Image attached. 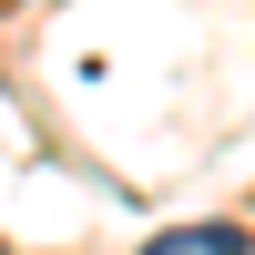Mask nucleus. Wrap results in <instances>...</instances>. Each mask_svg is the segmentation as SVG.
<instances>
[{"mask_svg":"<svg viewBox=\"0 0 255 255\" xmlns=\"http://www.w3.org/2000/svg\"><path fill=\"white\" fill-rule=\"evenodd\" d=\"M133 255H245V225H163V235L133 245Z\"/></svg>","mask_w":255,"mask_h":255,"instance_id":"nucleus-1","label":"nucleus"}]
</instances>
